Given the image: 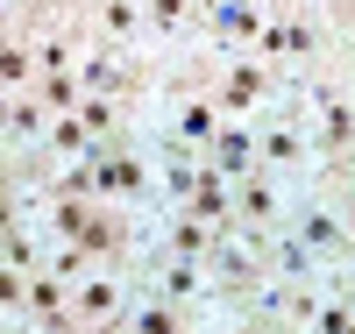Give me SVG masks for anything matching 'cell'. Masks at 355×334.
<instances>
[{
	"label": "cell",
	"instance_id": "6da1fadb",
	"mask_svg": "<svg viewBox=\"0 0 355 334\" xmlns=\"http://www.w3.org/2000/svg\"><path fill=\"white\" fill-rule=\"evenodd\" d=\"M256 157L270 164V171H299V164L313 157V142H306L299 128H284V121H277V128H263V135H256Z\"/></svg>",
	"mask_w": 355,
	"mask_h": 334
},
{
	"label": "cell",
	"instance_id": "7a4b0ae2",
	"mask_svg": "<svg viewBox=\"0 0 355 334\" xmlns=\"http://www.w3.org/2000/svg\"><path fill=\"white\" fill-rule=\"evenodd\" d=\"M291 214H299V221H291V235H299L306 249H334V242H341V221L327 214V206H291Z\"/></svg>",
	"mask_w": 355,
	"mask_h": 334
},
{
	"label": "cell",
	"instance_id": "3957f363",
	"mask_svg": "<svg viewBox=\"0 0 355 334\" xmlns=\"http://www.w3.org/2000/svg\"><path fill=\"white\" fill-rule=\"evenodd\" d=\"M128 327L135 334H178V306L171 299H142V306L128 313Z\"/></svg>",
	"mask_w": 355,
	"mask_h": 334
},
{
	"label": "cell",
	"instance_id": "277c9868",
	"mask_svg": "<svg viewBox=\"0 0 355 334\" xmlns=\"http://www.w3.org/2000/svg\"><path fill=\"white\" fill-rule=\"evenodd\" d=\"M277 206H284V192L270 185V178H249V185H242V214L249 221H277Z\"/></svg>",
	"mask_w": 355,
	"mask_h": 334
},
{
	"label": "cell",
	"instance_id": "5b68a950",
	"mask_svg": "<svg viewBox=\"0 0 355 334\" xmlns=\"http://www.w3.org/2000/svg\"><path fill=\"white\" fill-rule=\"evenodd\" d=\"M214 157H220V171L242 178V171L256 164V135H214Z\"/></svg>",
	"mask_w": 355,
	"mask_h": 334
},
{
	"label": "cell",
	"instance_id": "8992f818",
	"mask_svg": "<svg viewBox=\"0 0 355 334\" xmlns=\"http://www.w3.org/2000/svg\"><path fill=\"white\" fill-rule=\"evenodd\" d=\"M199 270H206V263H171V278H164V299H171V306H185V299L199 292Z\"/></svg>",
	"mask_w": 355,
	"mask_h": 334
},
{
	"label": "cell",
	"instance_id": "52a82bcc",
	"mask_svg": "<svg viewBox=\"0 0 355 334\" xmlns=\"http://www.w3.org/2000/svg\"><path fill=\"white\" fill-rule=\"evenodd\" d=\"M114 299H121V292H114L107 278H93V285H78V313H93V320H100V313H114Z\"/></svg>",
	"mask_w": 355,
	"mask_h": 334
},
{
	"label": "cell",
	"instance_id": "ba28073f",
	"mask_svg": "<svg viewBox=\"0 0 355 334\" xmlns=\"http://www.w3.org/2000/svg\"><path fill=\"white\" fill-rule=\"evenodd\" d=\"M313 334H355V306H320L313 313Z\"/></svg>",
	"mask_w": 355,
	"mask_h": 334
},
{
	"label": "cell",
	"instance_id": "9c48e42d",
	"mask_svg": "<svg viewBox=\"0 0 355 334\" xmlns=\"http://www.w3.org/2000/svg\"><path fill=\"white\" fill-rule=\"evenodd\" d=\"M270 50H277V57H299V50H313V28H270Z\"/></svg>",
	"mask_w": 355,
	"mask_h": 334
},
{
	"label": "cell",
	"instance_id": "30bf717a",
	"mask_svg": "<svg viewBox=\"0 0 355 334\" xmlns=\"http://www.w3.org/2000/svg\"><path fill=\"white\" fill-rule=\"evenodd\" d=\"M178 135L206 142V135H214V114H206V107H185V114H178Z\"/></svg>",
	"mask_w": 355,
	"mask_h": 334
}]
</instances>
